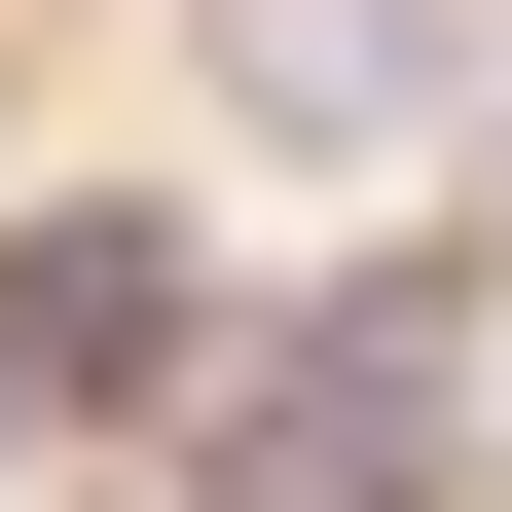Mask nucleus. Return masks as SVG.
I'll use <instances>...</instances> for the list:
<instances>
[{"mask_svg": "<svg viewBox=\"0 0 512 512\" xmlns=\"http://www.w3.org/2000/svg\"><path fill=\"white\" fill-rule=\"evenodd\" d=\"M183 476L220 512H439V330H256L183 403Z\"/></svg>", "mask_w": 512, "mask_h": 512, "instance_id": "1", "label": "nucleus"}, {"mask_svg": "<svg viewBox=\"0 0 512 512\" xmlns=\"http://www.w3.org/2000/svg\"><path fill=\"white\" fill-rule=\"evenodd\" d=\"M220 110H256V147H439V110H476V37H439V0H220ZM476 147H512V110H476Z\"/></svg>", "mask_w": 512, "mask_h": 512, "instance_id": "2", "label": "nucleus"}, {"mask_svg": "<svg viewBox=\"0 0 512 512\" xmlns=\"http://www.w3.org/2000/svg\"><path fill=\"white\" fill-rule=\"evenodd\" d=\"M183 366V256L147 220H0V403H147Z\"/></svg>", "mask_w": 512, "mask_h": 512, "instance_id": "3", "label": "nucleus"}]
</instances>
